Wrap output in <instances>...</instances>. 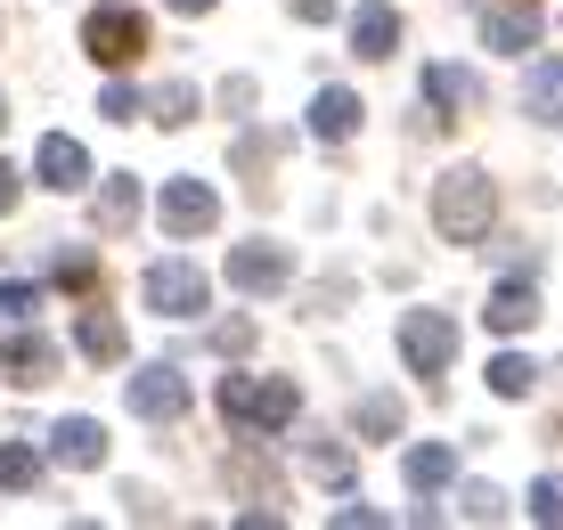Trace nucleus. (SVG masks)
<instances>
[{
    "mask_svg": "<svg viewBox=\"0 0 563 530\" xmlns=\"http://www.w3.org/2000/svg\"><path fill=\"white\" fill-rule=\"evenodd\" d=\"M433 229L450 245H482L498 229V188H490V172H474V164H457V172H441L433 180Z\"/></svg>",
    "mask_w": 563,
    "mask_h": 530,
    "instance_id": "obj_1",
    "label": "nucleus"
},
{
    "mask_svg": "<svg viewBox=\"0 0 563 530\" xmlns=\"http://www.w3.org/2000/svg\"><path fill=\"white\" fill-rule=\"evenodd\" d=\"M221 417L238 424V433H286V424L302 417V391H295V376H254V367H238V376H221Z\"/></svg>",
    "mask_w": 563,
    "mask_h": 530,
    "instance_id": "obj_2",
    "label": "nucleus"
},
{
    "mask_svg": "<svg viewBox=\"0 0 563 530\" xmlns=\"http://www.w3.org/2000/svg\"><path fill=\"white\" fill-rule=\"evenodd\" d=\"M140 302L155 310V319H197V310L212 302V286H205V269L197 262H147V278H140Z\"/></svg>",
    "mask_w": 563,
    "mask_h": 530,
    "instance_id": "obj_3",
    "label": "nucleus"
},
{
    "mask_svg": "<svg viewBox=\"0 0 563 530\" xmlns=\"http://www.w3.org/2000/svg\"><path fill=\"white\" fill-rule=\"evenodd\" d=\"M82 49L99 57V66H131V57L147 49V16L131 9V0H99V9L82 16Z\"/></svg>",
    "mask_w": 563,
    "mask_h": 530,
    "instance_id": "obj_4",
    "label": "nucleus"
},
{
    "mask_svg": "<svg viewBox=\"0 0 563 530\" xmlns=\"http://www.w3.org/2000/svg\"><path fill=\"white\" fill-rule=\"evenodd\" d=\"M400 360H409V376H441L457 360V319L450 310H409L400 319Z\"/></svg>",
    "mask_w": 563,
    "mask_h": 530,
    "instance_id": "obj_5",
    "label": "nucleus"
},
{
    "mask_svg": "<svg viewBox=\"0 0 563 530\" xmlns=\"http://www.w3.org/2000/svg\"><path fill=\"white\" fill-rule=\"evenodd\" d=\"M123 384H131V417H147V424H172V417L188 408V376H180L172 360H147V367H131Z\"/></svg>",
    "mask_w": 563,
    "mask_h": 530,
    "instance_id": "obj_6",
    "label": "nucleus"
},
{
    "mask_svg": "<svg viewBox=\"0 0 563 530\" xmlns=\"http://www.w3.org/2000/svg\"><path fill=\"white\" fill-rule=\"evenodd\" d=\"M539 33H548L539 0H490V9H482V49H498V57L539 49Z\"/></svg>",
    "mask_w": 563,
    "mask_h": 530,
    "instance_id": "obj_7",
    "label": "nucleus"
},
{
    "mask_svg": "<svg viewBox=\"0 0 563 530\" xmlns=\"http://www.w3.org/2000/svg\"><path fill=\"white\" fill-rule=\"evenodd\" d=\"M212 221H221V196H212V188L197 180V172L164 188V238H180V245H188V238H205Z\"/></svg>",
    "mask_w": 563,
    "mask_h": 530,
    "instance_id": "obj_8",
    "label": "nucleus"
},
{
    "mask_svg": "<svg viewBox=\"0 0 563 530\" xmlns=\"http://www.w3.org/2000/svg\"><path fill=\"white\" fill-rule=\"evenodd\" d=\"M286 278H295V253L286 245H238L229 253V286L238 294H278Z\"/></svg>",
    "mask_w": 563,
    "mask_h": 530,
    "instance_id": "obj_9",
    "label": "nucleus"
},
{
    "mask_svg": "<svg viewBox=\"0 0 563 530\" xmlns=\"http://www.w3.org/2000/svg\"><path fill=\"white\" fill-rule=\"evenodd\" d=\"M33 172H42V188L74 196V188H90V147H82V140H66V131H49V140L33 147Z\"/></svg>",
    "mask_w": 563,
    "mask_h": 530,
    "instance_id": "obj_10",
    "label": "nucleus"
},
{
    "mask_svg": "<svg viewBox=\"0 0 563 530\" xmlns=\"http://www.w3.org/2000/svg\"><path fill=\"white\" fill-rule=\"evenodd\" d=\"M0 376H9V384H49V376H57V343L33 335V327L0 335Z\"/></svg>",
    "mask_w": 563,
    "mask_h": 530,
    "instance_id": "obj_11",
    "label": "nucleus"
},
{
    "mask_svg": "<svg viewBox=\"0 0 563 530\" xmlns=\"http://www.w3.org/2000/svg\"><path fill=\"white\" fill-rule=\"evenodd\" d=\"M49 457H57V465H74V474L107 465V424H99V417H66V424L49 433Z\"/></svg>",
    "mask_w": 563,
    "mask_h": 530,
    "instance_id": "obj_12",
    "label": "nucleus"
},
{
    "mask_svg": "<svg viewBox=\"0 0 563 530\" xmlns=\"http://www.w3.org/2000/svg\"><path fill=\"white\" fill-rule=\"evenodd\" d=\"M522 114L531 123H563V57H531L522 66Z\"/></svg>",
    "mask_w": 563,
    "mask_h": 530,
    "instance_id": "obj_13",
    "label": "nucleus"
},
{
    "mask_svg": "<svg viewBox=\"0 0 563 530\" xmlns=\"http://www.w3.org/2000/svg\"><path fill=\"white\" fill-rule=\"evenodd\" d=\"M393 49H400V9L393 0L352 9V57H393Z\"/></svg>",
    "mask_w": 563,
    "mask_h": 530,
    "instance_id": "obj_14",
    "label": "nucleus"
},
{
    "mask_svg": "<svg viewBox=\"0 0 563 530\" xmlns=\"http://www.w3.org/2000/svg\"><path fill=\"white\" fill-rule=\"evenodd\" d=\"M352 131H360V98L352 90H319V98H310V140H327V147H343V140H352Z\"/></svg>",
    "mask_w": 563,
    "mask_h": 530,
    "instance_id": "obj_15",
    "label": "nucleus"
},
{
    "mask_svg": "<svg viewBox=\"0 0 563 530\" xmlns=\"http://www.w3.org/2000/svg\"><path fill=\"white\" fill-rule=\"evenodd\" d=\"M400 474H409L417 498H433V489H450V474H457V449L450 441H417L409 457H400Z\"/></svg>",
    "mask_w": 563,
    "mask_h": 530,
    "instance_id": "obj_16",
    "label": "nucleus"
},
{
    "mask_svg": "<svg viewBox=\"0 0 563 530\" xmlns=\"http://www.w3.org/2000/svg\"><path fill=\"white\" fill-rule=\"evenodd\" d=\"M531 319H539V294H531V286H515V278L498 286L490 302H482V327H490V335H522Z\"/></svg>",
    "mask_w": 563,
    "mask_h": 530,
    "instance_id": "obj_17",
    "label": "nucleus"
},
{
    "mask_svg": "<svg viewBox=\"0 0 563 530\" xmlns=\"http://www.w3.org/2000/svg\"><path fill=\"white\" fill-rule=\"evenodd\" d=\"M74 343H82V360L114 367V360H123V327H114V310H82V319H74Z\"/></svg>",
    "mask_w": 563,
    "mask_h": 530,
    "instance_id": "obj_18",
    "label": "nucleus"
},
{
    "mask_svg": "<svg viewBox=\"0 0 563 530\" xmlns=\"http://www.w3.org/2000/svg\"><path fill=\"white\" fill-rule=\"evenodd\" d=\"M140 221V180L131 172H107L99 180V229H131Z\"/></svg>",
    "mask_w": 563,
    "mask_h": 530,
    "instance_id": "obj_19",
    "label": "nucleus"
},
{
    "mask_svg": "<svg viewBox=\"0 0 563 530\" xmlns=\"http://www.w3.org/2000/svg\"><path fill=\"white\" fill-rule=\"evenodd\" d=\"M424 98H433V107L441 114H457V107H474V74H465V66H424Z\"/></svg>",
    "mask_w": 563,
    "mask_h": 530,
    "instance_id": "obj_20",
    "label": "nucleus"
},
{
    "mask_svg": "<svg viewBox=\"0 0 563 530\" xmlns=\"http://www.w3.org/2000/svg\"><path fill=\"white\" fill-rule=\"evenodd\" d=\"M42 474H49V457L33 441H0V489H33Z\"/></svg>",
    "mask_w": 563,
    "mask_h": 530,
    "instance_id": "obj_21",
    "label": "nucleus"
},
{
    "mask_svg": "<svg viewBox=\"0 0 563 530\" xmlns=\"http://www.w3.org/2000/svg\"><path fill=\"white\" fill-rule=\"evenodd\" d=\"M147 123H164V131L197 123V82H164V90L147 98Z\"/></svg>",
    "mask_w": 563,
    "mask_h": 530,
    "instance_id": "obj_22",
    "label": "nucleus"
},
{
    "mask_svg": "<svg viewBox=\"0 0 563 530\" xmlns=\"http://www.w3.org/2000/svg\"><path fill=\"white\" fill-rule=\"evenodd\" d=\"M531 384H539V367L522 360V351H498V360H490V391H498V400H531Z\"/></svg>",
    "mask_w": 563,
    "mask_h": 530,
    "instance_id": "obj_23",
    "label": "nucleus"
},
{
    "mask_svg": "<svg viewBox=\"0 0 563 530\" xmlns=\"http://www.w3.org/2000/svg\"><path fill=\"white\" fill-rule=\"evenodd\" d=\"M515 506H507V489H490V482H465L457 489V522H507Z\"/></svg>",
    "mask_w": 563,
    "mask_h": 530,
    "instance_id": "obj_24",
    "label": "nucleus"
},
{
    "mask_svg": "<svg viewBox=\"0 0 563 530\" xmlns=\"http://www.w3.org/2000/svg\"><path fill=\"white\" fill-rule=\"evenodd\" d=\"M302 465H310V482H335V489L352 482V449H343V441H310Z\"/></svg>",
    "mask_w": 563,
    "mask_h": 530,
    "instance_id": "obj_25",
    "label": "nucleus"
},
{
    "mask_svg": "<svg viewBox=\"0 0 563 530\" xmlns=\"http://www.w3.org/2000/svg\"><path fill=\"white\" fill-rule=\"evenodd\" d=\"M400 417H409V408H400L393 391H367V400H360V433H376V441L400 433Z\"/></svg>",
    "mask_w": 563,
    "mask_h": 530,
    "instance_id": "obj_26",
    "label": "nucleus"
},
{
    "mask_svg": "<svg viewBox=\"0 0 563 530\" xmlns=\"http://www.w3.org/2000/svg\"><path fill=\"white\" fill-rule=\"evenodd\" d=\"M33 310H42V286L0 278V319H9V327H33Z\"/></svg>",
    "mask_w": 563,
    "mask_h": 530,
    "instance_id": "obj_27",
    "label": "nucleus"
},
{
    "mask_svg": "<svg viewBox=\"0 0 563 530\" xmlns=\"http://www.w3.org/2000/svg\"><path fill=\"white\" fill-rule=\"evenodd\" d=\"M522 515H531V522H548V530H563V474L531 482V498H522Z\"/></svg>",
    "mask_w": 563,
    "mask_h": 530,
    "instance_id": "obj_28",
    "label": "nucleus"
},
{
    "mask_svg": "<svg viewBox=\"0 0 563 530\" xmlns=\"http://www.w3.org/2000/svg\"><path fill=\"white\" fill-rule=\"evenodd\" d=\"M99 114H107V123H131V114H147V90H131V82H107Z\"/></svg>",
    "mask_w": 563,
    "mask_h": 530,
    "instance_id": "obj_29",
    "label": "nucleus"
},
{
    "mask_svg": "<svg viewBox=\"0 0 563 530\" xmlns=\"http://www.w3.org/2000/svg\"><path fill=\"white\" fill-rule=\"evenodd\" d=\"M49 269H57V286H90V269H99V262H90L82 245H74V253L57 245V262H49Z\"/></svg>",
    "mask_w": 563,
    "mask_h": 530,
    "instance_id": "obj_30",
    "label": "nucleus"
},
{
    "mask_svg": "<svg viewBox=\"0 0 563 530\" xmlns=\"http://www.w3.org/2000/svg\"><path fill=\"white\" fill-rule=\"evenodd\" d=\"M245 343H254V319H221L212 327V351H245Z\"/></svg>",
    "mask_w": 563,
    "mask_h": 530,
    "instance_id": "obj_31",
    "label": "nucleus"
},
{
    "mask_svg": "<svg viewBox=\"0 0 563 530\" xmlns=\"http://www.w3.org/2000/svg\"><path fill=\"white\" fill-rule=\"evenodd\" d=\"M16 196H25V172H16L9 155H0V212H16Z\"/></svg>",
    "mask_w": 563,
    "mask_h": 530,
    "instance_id": "obj_32",
    "label": "nucleus"
},
{
    "mask_svg": "<svg viewBox=\"0 0 563 530\" xmlns=\"http://www.w3.org/2000/svg\"><path fill=\"white\" fill-rule=\"evenodd\" d=\"M335 522H343V530H384L376 506H335Z\"/></svg>",
    "mask_w": 563,
    "mask_h": 530,
    "instance_id": "obj_33",
    "label": "nucleus"
},
{
    "mask_svg": "<svg viewBox=\"0 0 563 530\" xmlns=\"http://www.w3.org/2000/svg\"><path fill=\"white\" fill-rule=\"evenodd\" d=\"M295 16H310V25H319V16H335V0H295Z\"/></svg>",
    "mask_w": 563,
    "mask_h": 530,
    "instance_id": "obj_34",
    "label": "nucleus"
},
{
    "mask_svg": "<svg viewBox=\"0 0 563 530\" xmlns=\"http://www.w3.org/2000/svg\"><path fill=\"white\" fill-rule=\"evenodd\" d=\"M164 9H180V16H205V9H212V0H164Z\"/></svg>",
    "mask_w": 563,
    "mask_h": 530,
    "instance_id": "obj_35",
    "label": "nucleus"
},
{
    "mask_svg": "<svg viewBox=\"0 0 563 530\" xmlns=\"http://www.w3.org/2000/svg\"><path fill=\"white\" fill-rule=\"evenodd\" d=\"M0 131H9V98H0Z\"/></svg>",
    "mask_w": 563,
    "mask_h": 530,
    "instance_id": "obj_36",
    "label": "nucleus"
}]
</instances>
